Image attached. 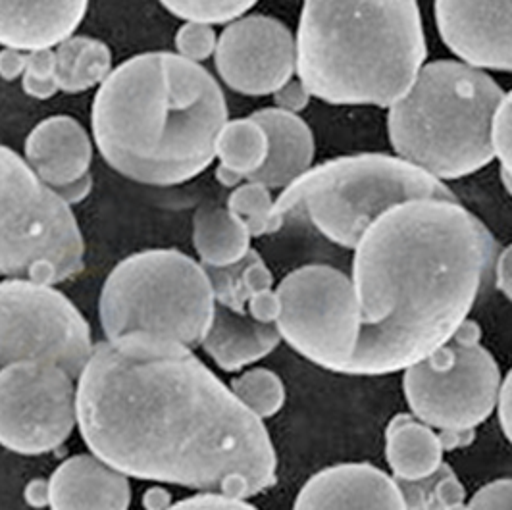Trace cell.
Returning <instances> with one entry per match:
<instances>
[{
    "label": "cell",
    "mask_w": 512,
    "mask_h": 510,
    "mask_svg": "<svg viewBox=\"0 0 512 510\" xmlns=\"http://www.w3.org/2000/svg\"><path fill=\"white\" fill-rule=\"evenodd\" d=\"M22 85L27 97L37 101H47L58 93L54 49L27 52L26 74L22 77Z\"/></svg>",
    "instance_id": "30"
},
{
    "label": "cell",
    "mask_w": 512,
    "mask_h": 510,
    "mask_svg": "<svg viewBox=\"0 0 512 510\" xmlns=\"http://www.w3.org/2000/svg\"><path fill=\"white\" fill-rule=\"evenodd\" d=\"M27 52L16 49H0V77L4 81H16L26 74Z\"/></svg>",
    "instance_id": "37"
},
{
    "label": "cell",
    "mask_w": 512,
    "mask_h": 510,
    "mask_svg": "<svg viewBox=\"0 0 512 510\" xmlns=\"http://www.w3.org/2000/svg\"><path fill=\"white\" fill-rule=\"evenodd\" d=\"M228 122L220 83L178 52H143L99 87L93 141L104 162L137 183L172 187L201 176Z\"/></svg>",
    "instance_id": "3"
},
{
    "label": "cell",
    "mask_w": 512,
    "mask_h": 510,
    "mask_svg": "<svg viewBox=\"0 0 512 510\" xmlns=\"http://www.w3.org/2000/svg\"><path fill=\"white\" fill-rule=\"evenodd\" d=\"M497 416H499L503 434L512 445V368L501 382L499 399H497Z\"/></svg>",
    "instance_id": "36"
},
{
    "label": "cell",
    "mask_w": 512,
    "mask_h": 510,
    "mask_svg": "<svg viewBox=\"0 0 512 510\" xmlns=\"http://www.w3.org/2000/svg\"><path fill=\"white\" fill-rule=\"evenodd\" d=\"M497 243L459 201L412 199L384 212L353 249L360 337L339 374L403 372L468 320Z\"/></svg>",
    "instance_id": "2"
},
{
    "label": "cell",
    "mask_w": 512,
    "mask_h": 510,
    "mask_svg": "<svg viewBox=\"0 0 512 510\" xmlns=\"http://www.w3.org/2000/svg\"><path fill=\"white\" fill-rule=\"evenodd\" d=\"M231 391L256 418L268 420L285 405V383L268 368H253L231 380Z\"/></svg>",
    "instance_id": "27"
},
{
    "label": "cell",
    "mask_w": 512,
    "mask_h": 510,
    "mask_svg": "<svg viewBox=\"0 0 512 510\" xmlns=\"http://www.w3.org/2000/svg\"><path fill=\"white\" fill-rule=\"evenodd\" d=\"M206 272L216 305L249 316L256 322L276 324L280 301L274 287V274L255 249L231 266L206 268Z\"/></svg>",
    "instance_id": "20"
},
{
    "label": "cell",
    "mask_w": 512,
    "mask_h": 510,
    "mask_svg": "<svg viewBox=\"0 0 512 510\" xmlns=\"http://www.w3.org/2000/svg\"><path fill=\"white\" fill-rule=\"evenodd\" d=\"M495 285L512 303V243L495 258Z\"/></svg>",
    "instance_id": "38"
},
{
    "label": "cell",
    "mask_w": 512,
    "mask_h": 510,
    "mask_svg": "<svg viewBox=\"0 0 512 510\" xmlns=\"http://www.w3.org/2000/svg\"><path fill=\"white\" fill-rule=\"evenodd\" d=\"M172 507V495L162 485H153L143 493V509L168 510Z\"/></svg>",
    "instance_id": "41"
},
{
    "label": "cell",
    "mask_w": 512,
    "mask_h": 510,
    "mask_svg": "<svg viewBox=\"0 0 512 510\" xmlns=\"http://www.w3.org/2000/svg\"><path fill=\"white\" fill-rule=\"evenodd\" d=\"M77 426V385L49 362H16L0 370V445L12 453L47 455Z\"/></svg>",
    "instance_id": "12"
},
{
    "label": "cell",
    "mask_w": 512,
    "mask_h": 510,
    "mask_svg": "<svg viewBox=\"0 0 512 510\" xmlns=\"http://www.w3.org/2000/svg\"><path fill=\"white\" fill-rule=\"evenodd\" d=\"M297 77L333 106L389 108L428 58L418 0H305Z\"/></svg>",
    "instance_id": "4"
},
{
    "label": "cell",
    "mask_w": 512,
    "mask_h": 510,
    "mask_svg": "<svg viewBox=\"0 0 512 510\" xmlns=\"http://www.w3.org/2000/svg\"><path fill=\"white\" fill-rule=\"evenodd\" d=\"M268 135V158L255 176L247 181L264 187L285 189L312 168L316 143L314 133L299 114H289L280 108H264L253 116Z\"/></svg>",
    "instance_id": "19"
},
{
    "label": "cell",
    "mask_w": 512,
    "mask_h": 510,
    "mask_svg": "<svg viewBox=\"0 0 512 510\" xmlns=\"http://www.w3.org/2000/svg\"><path fill=\"white\" fill-rule=\"evenodd\" d=\"M93 349L87 320L54 285L0 281V366L49 362L77 380Z\"/></svg>",
    "instance_id": "11"
},
{
    "label": "cell",
    "mask_w": 512,
    "mask_h": 510,
    "mask_svg": "<svg viewBox=\"0 0 512 510\" xmlns=\"http://www.w3.org/2000/svg\"><path fill=\"white\" fill-rule=\"evenodd\" d=\"M395 482L403 493L407 510H470L461 478L447 462L426 478Z\"/></svg>",
    "instance_id": "26"
},
{
    "label": "cell",
    "mask_w": 512,
    "mask_h": 510,
    "mask_svg": "<svg viewBox=\"0 0 512 510\" xmlns=\"http://www.w3.org/2000/svg\"><path fill=\"white\" fill-rule=\"evenodd\" d=\"M26 501L35 507H47L49 505V480H33L31 484L26 487Z\"/></svg>",
    "instance_id": "42"
},
{
    "label": "cell",
    "mask_w": 512,
    "mask_h": 510,
    "mask_svg": "<svg viewBox=\"0 0 512 510\" xmlns=\"http://www.w3.org/2000/svg\"><path fill=\"white\" fill-rule=\"evenodd\" d=\"M218 45V33L214 26L199 24V22H185L176 33V51L185 60L201 64L214 56Z\"/></svg>",
    "instance_id": "31"
},
{
    "label": "cell",
    "mask_w": 512,
    "mask_h": 510,
    "mask_svg": "<svg viewBox=\"0 0 512 510\" xmlns=\"http://www.w3.org/2000/svg\"><path fill=\"white\" fill-rule=\"evenodd\" d=\"M501 382L497 358L470 318L445 345L403 370L410 414L437 432L482 426L497 410Z\"/></svg>",
    "instance_id": "9"
},
{
    "label": "cell",
    "mask_w": 512,
    "mask_h": 510,
    "mask_svg": "<svg viewBox=\"0 0 512 510\" xmlns=\"http://www.w3.org/2000/svg\"><path fill=\"white\" fill-rule=\"evenodd\" d=\"M293 510H407L393 476L370 462L333 464L301 487Z\"/></svg>",
    "instance_id": "15"
},
{
    "label": "cell",
    "mask_w": 512,
    "mask_h": 510,
    "mask_svg": "<svg viewBox=\"0 0 512 510\" xmlns=\"http://www.w3.org/2000/svg\"><path fill=\"white\" fill-rule=\"evenodd\" d=\"M251 233L230 208L203 206L193 218V245L205 268H226L253 249Z\"/></svg>",
    "instance_id": "23"
},
{
    "label": "cell",
    "mask_w": 512,
    "mask_h": 510,
    "mask_svg": "<svg viewBox=\"0 0 512 510\" xmlns=\"http://www.w3.org/2000/svg\"><path fill=\"white\" fill-rule=\"evenodd\" d=\"M501 183H503V187H505V191L509 193L512 197V176L511 174H507V172H503L501 170Z\"/></svg>",
    "instance_id": "43"
},
{
    "label": "cell",
    "mask_w": 512,
    "mask_h": 510,
    "mask_svg": "<svg viewBox=\"0 0 512 510\" xmlns=\"http://www.w3.org/2000/svg\"><path fill=\"white\" fill-rule=\"evenodd\" d=\"M83 258L72 206L0 145V276L56 285L77 276Z\"/></svg>",
    "instance_id": "8"
},
{
    "label": "cell",
    "mask_w": 512,
    "mask_h": 510,
    "mask_svg": "<svg viewBox=\"0 0 512 510\" xmlns=\"http://www.w3.org/2000/svg\"><path fill=\"white\" fill-rule=\"evenodd\" d=\"M276 295L282 341L308 362L339 374L362 324L353 280L328 264H307L289 272Z\"/></svg>",
    "instance_id": "10"
},
{
    "label": "cell",
    "mask_w": 512,
    "mask_h": 510,
    "mask_svg": "<svg viewBox=\"0 0 512 510\" xmlns=\"http://www.w3.org/2000/svg\"><path fill=\"white\" fill-rule=\"evenodd\" d=\"M443 445L437 430L410 412L395 414L385 428V460L391 476L412 482L434 474L443 464Z\"/></svg>",
    "instance_id": "22"
},
{
    "label": "cell",
    "mask_w": 512,
    "mask_h": 510,
    "mask_svg": "<svg viewBox=\"0 0 512 510\" xmlns=\"http://www.w3.org/2000/svg\"><path fill=\"white\" fill-rule=\"evenodd\" d=\"M280 343L276 324L256 322L216 305L201 347L224 372H239L274 353Z\"/></svg>",
    "instance_id": "21"
},
{
    "label": "cell",
    "mask_w": 512,
    "mask_h": 510,
    "mask_svg": "<svg viewBox=\"0 0 512 510\" xmlns=\"http://www.w3.org/2000/svg\"><path fill=\"white\" fill-rule=\"evenodd\" d=\"M443 451H457V449H464L468 445L474 443L476 439V430H445V432H437Z\"/></svg>",
    "instance_id": "39"
},
{
    "label": "cell",
    "mask_w": 512,
    "mask_h": 510,
    "mask_svg": "<svg viewBox=\"0 0 512 510\" xmlns=\"http://www.w3.org/2000/svg\"><path fill=\"white\" fill-rule=\"evenodd\" d=\"M493 154L501 164V170L512 176V91L505 93L499 102L493 126H491Z\"/></svg>",
    "instance_id": "32"
},
{
    "label": "cell",
    "mask_w": 512,
    "mask_h": 510,
    "mask_svg": "<svg viewBox=\"0 0 512 510\" xmlns=\"http://www.w3.org/2000/svg\"><path fill=\"white\" fill-rule=\"evenodd\" d=\"M24 153L33 172L58 191L89 176L93 141L76 118L51 116L31 129Z\"/></svg>",
    "instance_id": "17"
},
{
    "label": "cell",
    "mask_w": 512,
    "mask_h": 510,
    "mask_svg": "<svg viewBox=\"0 0 512 510\" xmlns=\"http://www.w3.org/2000/svg\"><path fill=\"white\" fill-rule=\"evenodd\" d=\"M470 510H512V478L493 480L480 487L470 499Z\"/></svg>",
    "instance_id": "33"
},
{
    "label": "cell",
    "mask_w": 512,
    "mask_h": 510,
    "mask_svg": "<svg viewBox=\"0 0 512 510\" xmlns=\"http://www.w3.org/2000/svg\"><path fill=\"white\" fill-rule=\"evenodd\" d=\"M168 510H258L247 499L230 497L222 493H199L187 497Z\"/></svg>",
    "instance_id": "34"
},
{
    "label": "cell",
    "mask_w": 512,
    "mask_h": 510,
    "mask_svg": "<svg viewBox=\"0 0 512 510\" xmlns=\"http://www.w3.org/2000/svg\"><path fill=\"white\" fill-rule=\"evenodd\" d=\"M214 308L205 266L178 249H149L124 258L104 280L99 299L106 339L143 333L189 349L203 343Z\"/></svg>",
    "instance_id": "7"
},
{
    "label": "cell",
    "mask_w": 512,
    "mask_h": 510,
    "mask_svg": "<svg viewBox=\"0 0 512 510\" xmlns=\"http://www.w3.org/2000/svg\"><path fill=\"white\" fill-rule=\"evenodd\" d=\"M412 199L459 201L447 183L397 154H349L295 179L274 201V214L283 226L291 212L305 210L328 241L353 251L384 212Z\"/></svg>",
    "instance_id": "6"
},
{
    "label": "cell",
    "mask_w": 512,
    "mask_h": 510,
    "mask_svg": "<svg viewBox=\"0 0 512 510\" xmlns=\"http://www.w3.org/2000/svg\"><path fill=\"white\" fill-rule=\"evenodd\" d=\"M89 0H0V45L33 52L74 37Z\"/></svg>",
    "instance_id": "16"
},
{
    "label": "cell",
    "mask_w": 512,
    "mask_h": 510,
    "mask_svg": "<svg viewBox=\"0 0 512 510\" xmlns=\"http://www.w3.org/2000/svg\"><path fill=\"white\" fill-rule=\"evenodd\" d=\"M437 31L461 62L512 74V0H434Z\"/></svg>",
    "instance_id": "14"
},
{
    "label": "cell",
    "mask_w": 512,
    "mask_h": 510,
    "mask_svg": "<svg viewBox=\"0 0 512 510\" xmlns=\"http://www.w3.org/2000/svg\"><path fill=\"white\" fill-rule=\"evenodd\" d=\"M228 208L231 214H235L245 224L251 237H262L282 230V224L274 214V199L270 189L262 183L247 181L235 187L228 199Z\"/></svg>",
    "instance_id": "28"
},
{
    "label": "cell",
    "mask_w": 512,
    "mask_h": 510,
    "mask_svg": "<svg viewBox=\"0 0 512 510\" xmlns=\"http://www.w3.org/2000/svg\"><path fill=\"white\" fill-rule=\"evenodd\" d=\"M91 189H93V178L89 174L87 178L79 179V181L72 183V185H66V187L58 189L56 193L72 206V204L81 203L83 199H87Z\"/></svg>",
    "instance_id": "40"
},
{
    "label": "cell",
    "mask_w": 512,
    "mask_h": 510,
    "mask_svg": "<svg viewBox=\"0 0 512 510\" xmlns=\"http://www.w3.org/2000/svg\"><path fill=\"white\" fill-rule=\"evenodd\" d=\"M272 97H274L276 108H280L283 112H289V114H301L312 99V95L308 93L307 87L303 85V81L299 77L287 81L282 89H278Z\"/></svg>",
    "instance_id": "35"
},
{
    "label": "cell",
    "mask_w": 512,
    "mask_h": 510,
    "mask_svg": "<svg viewBox=\"0 0 512 510\" xmlns=\"http://www.w3.org/2000/svg\"><path fill=\"white\" fill-rule=\"evenodd\" d=\"M172 16L183 22L208 26L231 24L247 16L258 0H158Z\"/></svg>",
    "instance_id": "29"
},
{
    "label": "cell",
    "mask_w": 512,
    "mask_h": 510,
    "mask_svg": "<svg viewBox=\"0 0 512 510\" xmlns=\"http://www.w3.org/2000/svg\"><path fill=\"white\" fill-rule=\"evenodd\" d=\"M58 91L76 95L101 87L110 76L112 52L108 45L85 35H74L54 49Z\"/></svg>",
    "instance_id": "24"
},
{
    "label": "cell",
    "mask_w": 512,
    "mask_h": 510,
    "mask_svg": "<svg viewBox=\"0 0 512 510\" xmlns=\"http://www.w3.org/2000/svg\"><path fill=\"white\" fill-rule=\"evenodd\" d=\"M77 428L95 457L128 478L239 499L278 482L264 420L193 349L153 335L93 349L77 378Z\"/></svg>",
    "instance_id": "1"
},
{
    "label": "cell",
    "mask_w": 512,
    "mask_h": 510,
    "mask_svg": "<svg viewBox=\"0 0 512 510\" xmlns=\"http://www.w3.org/2000/svg\"><path fill=\"white\" fill-rule=\"evenodd\" d=\"M126 474L91 455L64 460L49 478L51 510H129Z\"/></svg>",
    "instance_id": "18"
},
{
    "label": "cell",
    "mask_w": 512,
    "mask_h": 510,
    "mask_svg": "<svg viewBox=\"0 0 512 510\" xmlns=\"http://www.w3.org/2000/svg\"><path fill=\"white\" fill-rule=\"evenodd\" d=\"M503 95L493 77L461 60L424 64L387 108L393 153L443 183L484 170L495 160L491 126Z\"/></svg>",
    "instance_id": "5"
},
{
    "label": "cell",
    "mask_w": 512,
    "mask_h": 510,
    "mask_svg": "<svg viewBox=\"0 0 512 510\" xmlns=\"http://www.w3.org/2000/svg\"><path fill=\"white\" fill-rule=\"evenodd\" d=\"M268 147L266 131L251 116L228 120L216 141L218 166L247 181L264 166Z\"/></svg>",
    "instance_id": "25"
},
{
    "label": "cell",
    "mask_w": 512,
    "mask_h": 510,
    "mask_svg": "<svg viewBox=\"0 0 512 510\" xmlns=\"http://www.w3.org/2000/svg\"><path fill=\"white\" fill-rule=\"evenodd\" d=\"M216 72L231 91L266 97L297 76L295 35L278 18L247 14L218 35Z\"/></svg>",
    "instance_id": "13"
}]
</instances>
